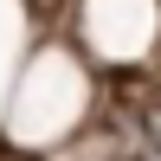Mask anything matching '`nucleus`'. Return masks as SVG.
Instances as JSON below:
<instances>
[{
    "mask_svg": "<svg viewBox=\"0 0 161 161\" xmlns=\"http://www.w3.org/2000/svg\"><path fill=\"white\" fill-rule=\"evenodd\" d=\"M142 129H148V148L161 155V97L148 103V110H142Z\"/></svg>",
    "mask_w": 161,
    "mask_h": 161,
    "instance_id": "1",
    "label": "nucleus"
}]
</instances>
